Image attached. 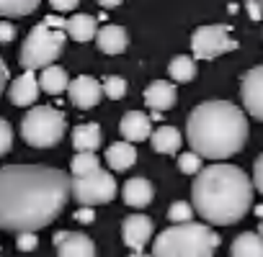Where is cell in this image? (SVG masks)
I'll return each mask as SVG.
<instances>
[{
    "label": "cell",
    "instance_id": "30bf717a",
    "mask_svg": "<svg viewBox=\"0 0 263 257\" xmlns=\"http://www.w3.org/2000/svg\"><path fill=\"white\" fill-rule=\"evenodd\" d=\"M153 231H155L153 219L145 216V213H132V216H126L124 224H121L124 244H126L129 249H135V252H142V249H145V244L153 239Z\"/></svg>",
    "mask_w": 263,
    "mask_h": 257
},
{
    "label": "cell",
    "instance_id": "cb8c5ba5",
    "mask_svg": "<svg viewBox=\"0 0 263 257\" xmlns=\"http://www.w3.org/2000/svg\"><path fill=\"white\" fill-rule=\"evenodd\" d=\"M168 75L173 82H191L196 77V62L194 57H186V54H178L171 59L168 65Z\"/></svg>",
    "mask_w": 263,
    "mask_h": 257
},
{
    "label": "cell",
    "instance_id": "74e56055",
    "mask_svg": "<svg viewBox=\"0 0 263 257\" xmlns=\"http://www.w3.org/2000/svg\"><path fill=\"white\" fill-rule=\"evenodd\" d=\"M8 77H11V72H8V65L0 59V93L6 90V85H8Z\"/></svg>",
    "mask_w": 263,
    "mask_h": 257
},
{
    "label": "cell",
    "instance_id": "44dd1931",
    "mask_svg": "<svg viewBox=\"0 0 263 257\" xmlns=\"http://www.w3.org/2000/svg\"><path fill=\"white\" fill-rule=\"evenodd\" d=\"M106 162H108V167L111 170H116V173H124V170H129L132 165L137 162V149L132 147L129 142H114L108 149H106Z\"/></svg>",
    "mask_w": 263,
    "mask_h": 257
},
{
    "label": "cell",
    "instance_id": "ab89813d",
    "mask_svg": "<svg viewBox=\"0 0 263 257\" xmlns=\"http://www.w3.org/2000/svg\"><path fill=\"white\" fill-rule=\"evenodd\" d=\"M129 257H153V254H145V252H132Z\"/></svg>",
    "mask_w": 263,
    "mask_h": 257
},
{
    "label": "cell",
    "instance_id": "7a4b0ae2",
    "mask_svg": "<svg viewBox=\"0 0 263 257\" xmlns=\"http://www.w3.org/2000/svg\"><path fill=\"white\" fill-rule=\"evenodd\" d=\"M253 180L230 162H214L204 167L191 185L194 211L212 226L237 224L253 206Z\"/></svg>",
    "mask_w": 263,
    "mask_h": 257
},
{
    "label": "cell",
    "instance_id": "7c38bea8",
    "mask_svg": "<svg viewBox=\"0 0 263 257\" xmlns=\"http://www.w3.org/2000/svg\"><path fill=\"white\" fill-rule=\"evenodd\" d=\"M57 257H96V244L80 231H57L52 237Z\"/></svg>",
    "mask_w": 263,
    "mask_h": 257
},
{
    "label": "cell",
    "instance_id": "4fadbf2b",
    "mask_svg": "<svg viewBox=\"0 0 263 257\" xmlns=\"http://www.w3.org/2000/svg\"><path fill=\"white\" fill-rule=\"evenodd\" d=\"M119 134L124 137V142L135 144V142H145L153 137V118L145 111H129L124 113V118L119 121Z\"/></svg>",
    "mask_w": 263,
    "mask_h": 257
},
{
    "label": "cell",
    "instance_id": "f35d334b",
    "mask_svg": "<svg viewBox=\"0 0 263 257\" xmlns=\"http://www.w3.org/2000/svg\"><path fill=\"white\" fill-rule=\"evenodd\" d=\"M116 6H121L119 0H101V8H116Z\"/></svg>",
    "mask_w": 263,
    "mask_h": 257
},
{
    "label": "cell",
    "instance_id": "5bb4252c",
    "mask_svg": "<svg viewBox=\"0 0 263 257\" xmlns=\"http://www.w3.org/2000/svg\"><path fill=\"white\" fill-rule=\"evenodd\" d=\"M8 98H11V103L18 105V108L36 103V98H39V77H36L34 72H24L21 77H16V80L11 82Z\"/></svg>",
    "mask_w": 263,
    "mask_h": 257
},
{
    "label": "cell",
    "instance_id": "ba28073f",
    "mask_svg": "<svg viewBox=\"0 0 263 257\" xmlns=\"http://www.w3.org/2000/svg\"><path fill=\"white\" fill-rule=\"evenodd\" d=\"M230 26L224 24H212V26H199L191 36V52L194 59H214L219 54L235 52L240 44L230 36Z\"/></svg>",
    "mask_w": 263,
    "mask_h": 257
},
{
    "label": "cell",
    "instance_id": "9c48e42d",
    "mask_svg": "<svg viewBox=\"0 0 263 257\" xmlns=\"http://www.w3.org/2000/svg\"><path fill=\"white\" fill-rule=\"evenodd\" d=\"M240 98H242V105L245 111L263 121V65L248 70L242 75V82H240Z\"/></svg>",
    "mask_w": 263,
    "mask_h": 257
},
{
    "label": "cell",
    "instance_id": "52a82bcc",
    "mask_svg": "<svg viewBox=\"0 0 263 257\" xmlns=\"http://www.w3.org/2000/svg\"><path fill=\"white\" fill-rule=\"evenodd\" d=\"M70 193H72V198H75L80 206L93 208V206L111 203V201L116 198V193H119V185H116L114 175L101 167V170H96V173H90V175L72 178Z\"/></svg>",
    "mask_w": 263,
    "mask_h": 257
},
{
    "label": "cell",
    "instance_id": "3957f363",
    "mask_svg": "<svg viewBox=\"0 0 263 257\" xmlns=\"http://www.w3.org/2000/svg\"><path fill=\"white\" fill-rule=\"evenodd\" d=\"M250 134L248 116L230 100L199 103L186 121V139L201 160H227L237 155Z\"/></svg>",
    "mask_w": 263,
    "mask_h": 257
},
{
    "label": "cell",
    "instance_id": "f546056e",
    "mask_svg": "<svg viewBox=\"0 0 263 257\" xmlns=\"http://www.w3.org/2000/svg\"><path fill=\"white\" fill-rule=\"evenodd\" d=\"M11 147H13V128L6 118H0V157L8 155Z\"/></svg>",
    "mask_w": 263,
    "mask_h": 257
},
{
    "label": "cell",
    "instance_id": "5b68a950",
    "mask_svg": "<svg viewBox=\"0 0 263 257\" xmlns=\"http://www.w3.org/2000/svg\"><path fill=\"white\" fill-rule=\"evenodd\" d=\"M65 132H67L65 113L60 108H54V105H36L21 121V137H24V142L29 147H36V149L57 147L62 142Z\"/></svg>",
    "mask_w": 263,
    "mask_h": 257
},
{
    "label": "cell",
    "instance_id": "d6a6232c",
    "mask_svg": "<svg viewBox=\"0 0 263 257\" xmlns=\"http://www.w3.org/2000/svg\"><path fill=\"white\" fill-rule=\"evenodd\" d=\"M49 6H52V11H57V16H62V13L78 8V0H52Z\"/></svg>",
    "mask_w": 263,
    "mask_h": 257
},
{
    "label": "cell",
    "instance_id": "d590c367",
    "mask_svg": "<svg viewBox=\"0 0 263 257\" xmlns=\"http://www.w3.org/2000/svg\"><path fill=\"white\" fill-rule=\"evenodd\" d=\"M75 221H80V224H93V221H96V213H93V208H85V206H80V208L75 211Z\"/></svg>",
    "mask_w": 263,
    "mask_h": 257
},
{
    "label": "cell",
    "instance_id": "7bdbcfd3",
    "mask_svg": "<svg viewBox=\"0 0 263 257\" xmlns=\"http://www.w3.org/2000/svg\"><path fill=\"white\" fill-rule=\"evenodd\" d=\"M260 6H263V3H260Z\"/></svg>",
    "mask_w": 263,
    "mask_h": 257
},
{
    "label": "cell",
    "instance_id": "603a6c76",
    "mask_svg": "<svg viewBox=\"0 0 263 257\" xmlns=\"http://www.w3.org/2000/svg\"><path fill=\"white\" fill-rule=\"evenodd\" d=\"M67 88H70V77H67V72H65L62 67L52 65V67L42 70V75H39V90L52 93V95H60V93H65Z\"/></svg>",
    "mask_w": 263,
    "mask_h": 257
},
{
    "label": "cell",
    "instance_id": "83f0119b",
    "mask_svg": "<svg viewBox=\"0 0 263 257\" xmlns=\"http://www.w3.org/2000/svg\"><path fill=\"white\" fill-rule=\"evenodd\" d=\"M178 170L183 175H199L204 170V160L194 152H183V155H178Z\"/></svg>",
    "mask_w": 263,
    "mask_h": 257
},
{
    "label": "cell",
    "instance_id": "8fae6325",
    "mask_svg": "<svg viewBox=\"0 0 263 257\" xmlns=\"http://www.w3.org/2000/svg\"><path fill=\"white\" fill-rule=\"evenodd\" d=\"M67 95H70V100H72L75 108L88 111V108H96V105L101 103L103 88H101V82H98L96 77H90V75H80V77L70 80Z\"/></svg>",
    "mask_w": 263,
    "mask_h": 257
},
{
    "label": "cell",
    "instance_id": "6da1fadb",
    "mask_svg": "<svg viewBox=\"0 0 263 257\" xmlns=\"http://www.w3.org/2000/svg\"><path fill=\"white\" fill-rule=\"evenodd\" d=\"M72 178L47 165L0 167V229L36 234L49 226L72 198Z\"/></svg>",
    "mask_w": 263,
    "mask_h": 257
},
{
    "label": "cell",
    "instance_id": "484cf974",
    "mask_svg": "<svg viewBox=\"0 0 263 257\" xmlns=\"http://www.w3.org/2000/svg\"><path fill=\"white\" fill-rule=\"evenodd\" d=\"M96 170H101V160L96 155H90V152H78L72 157V162H70L72 178H83V175H90Z\"/></svg>",
    "mask_w": 263,
    "mask_h": 257
},
{
    "label": "cell",
    "instance_id": "8d00e7d4",
    "mask_svg": "<svg viewBox=\"0 0 263 257\" xmlns=\"http://www.w3.org/2000/svg\"><path fill=\"white\" fill-rule=\"evenodd\" d=\"M245 8H248V13H250L253 21H260V16H263V6H260V3H255V0H248Z\"/></svg>",
    "mask_w": 263,
    "mask_h": 257
},
{
    "label": "cell",
    "instance_id": "4316f807",
    "mask_svg": "<svg viewBox=\"0 0 263 257\" xmlns=\"http://www.w3.org/2000/svg\"><path fill=\"white\" fill-rule=\"evenodd\" d=\"M168 219L173 221V226L189 224V221H194V206L186 203V201H176V203H171V208H168Z\"/></svg>",
    "mask_w": 263,
    "mask_h": 257
},
{
    "label": "cell",
    "instance_id": "d4e9b609",
    "mask_svg": "<svg viewBox=\"0 0 263 257\" xmlns=\"http://www.w3.org/2000/svg\"><path fill=\"white\" fill-rule=\"evenodd\" d=\"M39 8L36 0H0V21L3 18H24Z\"/></svg>",
    "mask_w": 263,
    "mask_h": 257
},
{
    "label": "cell",
    "instance_id": "e0dca14e",
    "mask_svg": "<svg viewBox=\"0 0 263 257\" xmlns=\"http://www.w3.org/2000/svg\"><path fill=\"white\" fill-rule=\"evenodd\" d=\"M155 198V188L147 178H132L124 183V203H129L132 208H145L150 206Z\"/></svg>",
    "mask_w": 263,
    "mask_h": 257
},
{
    "label": "cell",
    "instance_id": "ac0fdd59",
    "mask_svg": "<svg viewBox=\"0 0 263 257\" xmlns=\"http://www.w3.org/2000/svg\"><path fill=\"white\" fill-rule=\"evenodd\" d=\"M65 34H67L70 39L80 41V44H83V41H90V39H96V34H98V18H93V16H88V13H75V16L67 18Z\"/></svg>",
    "mask_w": 263,
    "mask_h": 257
},
{
    "label": "cell",
    "instance_id": "d6986e66",
    "mask_svg": "<svg viewBox=\"0 0 263 257\" xmlns=\"http://www.w3.org/2000/svg\"><path fill=\"white\" fill-rule=\"evenodd\" d=\"M101 142H103V137H101V126L98 123H78L75 128H72V147L78 149V152H96L98 147H101Z\"/></svg>",
    "mask_w": 263,
    "mask_h": 257
},
{
    "label": "cell",
    "instance_id": "7402d4cb",
    "mask_svg": "<svg viewBox=\"0 0 263 257\" xmlns=\"http://www.w3.org/2000/svg\"><path fill=\"white\" fill-rule=\"evenodd\" d=\"M230 257H263V239L258 231H242L230 244Z\"/></svg>",
    "mask_w": 263,
    "mask_h": 257
},
{
    "label": "cell",
    "instance_id": "e575fe53",
    "mask_svg": "<svg viewBox=\"0 0 263 257\" xmlns=\"http://www.w3.org/2000/svg\"><path fill=\"white\" fill-rule=\"evenodd\" d=\"M42 24H44V26H49V29H54V31H65V24H67V21H65L62 16L52 13V16H47Z\"/></svg>",
    "mask_w": 263,
    "mask_h": 257
},
{
    "label": "cell",
    "instance_id": "ffe728a7",
    "mask_svg": "<svg viewBox=\"0 0 263 257\" xmlns=\"http://www.w3.org/2000/svg\"><path fill=\"white\" fill-rule=\"evenodd\" d=\"M150 144L160 155H176L181 149V144H183V134L178 132L176 126H160V128H155V132H153Z\"/></svg>",
    "mask_w": 263,
    "mask_h": 257
},
{
    "label": "cell",
    "instance_id": "60d3db41",
    "mask_svg": "<svg viewBox=\"0 0 263 257\" xmlns=\"http://www.w3.org/2000/svg\"><path fill=\"white\" fill-rule=\"evenodd\" d=\"M258 237L263 239V219H260V224H258Z\"/></svg>",
    "mask_w": 263,
    "mask_h": 257
},
{
    "label": "cell",
    "instance_id": "836d02e7",
    "mask_svg": "<svg viewBox=\"0 0 263 257\" xmlns=\"http://www.w3.org/2000/svg\"><path fill=\"white\" fill-rule=\"evenodd\" d=\"M16 39V26L8 21H0V44H8Z\"/></svg>",
    "mask_w": 263,
    "mask_h": 257
},
{
    "label": "cell",
    "instance_id": "f1b7e54d",
    "mask_svg": "<svg viewBox=\"0 0 263 257\" xmlns=\"http://www.w3.org/2000/svg\"><path fill=\"white\" fill-rule=\"evenodd\" d=\"M101 88H103V95H108L111 100H119V98L126 95V80L124 77H116V75L106 77Z\"/></svg>",
    "mask_w": 263,
    "mask_h": 257
},
{
    "label": "cell",
    "instance_id": "4dcf8cb0",
    "mask_svg": "<svg viewBox=\"0 0 263 257\" xmlns=\"http://www.w3.org/2000/svg\"><path fill=\"white\" fill-rule=\"evenodd\" d=\"M36 244H39V237H36V234H31V231H26V234H18V237H16V249H18V252H34V249H36Z\"/></svg>",
    "mask_w": 263,
    "mask_h": 257
},
{
    "label": "cell",
    "instance_id": "8992f818",
    "mask_svg": "<svg viewBox=\"0 0 263 257\" xmlns=\"http://www.w3.org/2000/svg\"><path fill=\"white\" fill-rule=\"evenodd\" d=\"M65 49V31H54L44 24H36L24 47H21V67L26 72H34V70H47L57 62V57L62 54Z\"/></svg>",
    "mask_w": 263,
    "mask_h": 257
},
{
    "label": "cell",
    "instance_id": "277c9868",
    "mask_svg": "<svg viewBox=\"0 0 263 257\" xmlns=\"http://www.w3.org/2000/svg\"><path fill=\"white\" fill-rule=\"evenodd\" d=\"M219 242V234L209 224L189 221L163 229L153 242V257H212Z\"/></svg>",
    "mask_w": 263,
    "mask_h": 257
},
{
    "label": "cell",
    "instance_id": "2e32d148",
    "mask_svg": "<svg viewBox=\"0 0 263 257\" xmlns=\"http://www.w3.org/2000/svg\"><path fill=\"white\" fill-rule=\"evenodd\" d=\"M145 103L153 108V111H168L176 105V85L173 82H165V80H155L145 88Z\"/></svg>",
    "mask_w": 263,
    "mask_h": 257
},
{
    "label": "cell",
    "instance_id": "b9f144b4",
    "mask_svg": "<svg viewBox=\"0 0 263 257\" xmlns=\"http://www.w3.org/2000/svg\"><path fill=\"white\" fill-rule=\"evenodd\" d=\"M255 213H258V216H263V206H258V208H255Z\"/></svg>",
    "mask_w": 263,
    "mask_h": 257
},
{
    "label": "cell",
    "instance_id": "1f68e13d",
    "mask_svg": "<svg viewBox=\"0 0 263 257\" xmlns=\"http://www.w3.org/2000/svg\"><path fill=\"white\" fill-rule=\"evenodd\" d=\"M253 188L263 196V155H258V160L253 162Z\"/></svg>",
    "mask_w": 263,
    "mask_h": 257
},
{
    "label": "cell",
    "instance_id": "9a60e30c",
    "mask_svg": "<svg viewBox=\"0 0 263 257\" xmlns=\"http://www.w3.org/2000/svg\"><path fill=\"white\" fill-rule=\"evenodd\" d=\"M96 44L103 54H121L129 44V36H126V29L124 26H116V24H106L98 29L96 34Z\"/></svg>",
    "mask_w": 263,
    "mask_h": 257
}]
</instances>
